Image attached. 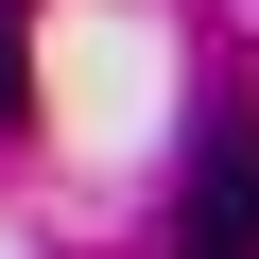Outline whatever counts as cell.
I'll return each instance as SVG.
<instances>
[{
	"label": "cell",
	"mask_w": 259,
	"mask_h": 259,
	"mask_svg": "<svg viewBox=\"0 0 259 259\" xmlns=\"http://www.w3.org/2000/svg\"><path fill=\"white\" fill-rule=\"evenodd\" d=\"M173 259H259V121H242V104L190 139V190H173Z\"/></svg>",
	"instance_id": "6da1fadb"
},
{
	"label": "cell",
	"mask_w": 259,
	"mask_h": 259,
	"mask_svg": "<svg viewBox=\"0 0 259 259\" xmlns=\"http://www.w3.org/2000/svg\"><path fill=\"white\" fill-rule=\"evenodd\" d=\"M0 121H35V0H0Z\"/></svg>",
	"instance_id": "7a4b0ae2"
}]
</instances>
